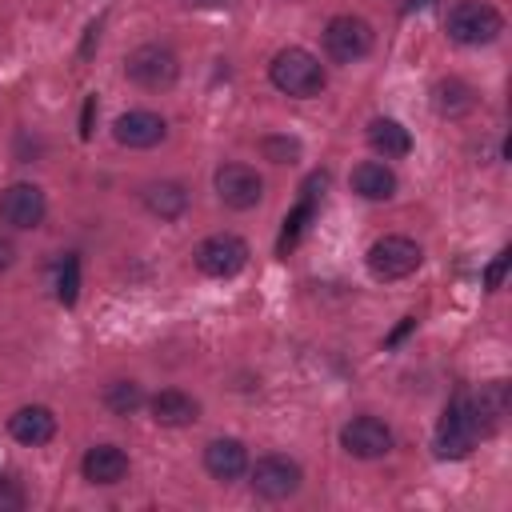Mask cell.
<instances>
[{
	"mask_svg": "<svg viewBox=\"0 0 512 512\" xmlns=\"http://www.w3.org/2000/svg\"><path fill=\"white\" fill-rule=\"evenodd\" d=\"M484 440V428H480V416H476V404H472V392H456L436 424V436H432V448L440 460H464L476 444Z\"/></svg>",
	"mask_w": 512,
	"mask_h": 512,
	"instance_id": "obj_1",
	"label": "cell"
},
{
	"mask_svg": "<svg viewBox=\"0 0 512 512\" xmlns=\"http://www.w3.org/2000/svg\"><path fill=\"white\" fill-rule=\"evenodd\" d=\"M268 80H272L276 92H284V96H292V100H312V96L324 92L328 72H324V64H320L308 48H296V44H292V48H280V52L272 56Z\"/></svg>",
	"mask_w": 512,
	"mask_h": 512,
	"instance_id": "obj_2",
	"label": "cell"
},
{
	"mask_svg": "<svg viewBox=\"0 0 512 512\" xmlns=\"http://www.w3.org/2000/svg\"><path fill=\"white\" fill-rule=\"evenodd\" d=\"M444 28H448V40H456L464 48H480L504 32V16L484 0H456L444 16Z\"/></svg>",
	"mask_w": 512,
	"mask_h": 512,
	"instance_id": "obj_3",
	"label": "cell"
},
{
	"mask_svg": "<svg viewBox=\"0 0 512 512\" xmlns=\"http://www.w3.org/2000/svg\"><path fill=\"white\" fill-rule=\"evenodd\" d=\"M124 76L136 84V88H148V92H164L180 80V60L172 48L164 44H140L124 56Z\"/></svg>",
	"mask_w": 512,
	"mask_h": 512,
	"instance_id": "obj_4",
	"label": "cell"
},
{
	"mask_svg": "<svg viewBox=\"0 0 512 512\" xmlns=\"http://www.w3.org/2000/svg\"><path fill=\"white\" fill-rule=\"evenodd\" d=\"M364 264H368V272H372L376 280L392 284V280L412 276V272L424 264V248H420L416 240H408V236H380V240L368 248Z\"/></svg>",
	"mask_w": 512,
	"mask_h": 512,
	"instance_id": "obj_5",
	"label": "cell"
},
{
	"mask_svg": "<svg viewBox=\"0 0 512 512\" xmlns=\"http://www.w3.org/2000/svg\"><path fill=\"white\" fill-rule=\"evenodd\" d=\"M192 264H196L204 276L228 280V276H236V272L248 264V244H244V236H236V232H212V236H204V240L196 244Z\"/></svg>",
	"mask_w": 512,
	"mask_h": 512,
	"instance_id": "obj_6",
	"label": "cell"
},
{
	"mask_svg": "<svg viewBox=\"0 0 512 512\" xmlns=\"http://www.w3.org/2000/svg\"><path fill=\"white\" fill-rule=\"evenodd\" d=\"M300 480H304L300 464L292 456H280V452L260 456L256 464H248V484L260 500H288V496L300 492Z\"/></svg>",
	"mask_w": 512,
	"mask_h": 512,
	"instance_id": "obj_7",
	"label": "cell"
},
{
	"mask_svg": "<svg viewBox=\"0 0 512 512\" xmlns=\"http://www.w3.org/2000/svg\"><path fill=\"white\" fill-rule=\"evenodd\" d=\"M372 24L368 20H360V16H352V12H344V16H332L328 24H324V52L336 60V64H356V60H364L368 52H372Z\"/></svg>",
	"mask_w": 512,
	"mask_h": 512,
	"instance_id": "obj_8",
	"label": "cell"
},
{
	"mask_svg": "<svg viewBox=\"0 0 512 512\" xmlns=\"http://www.w3.org/2000/svg\"><path fill=\"white\" fill-rule=\"evenodd\" d=\"M44 216H48V200L36 184L16 180L0 192V224H8L16 232H32L44 224Z\"/></svg>",
	"mask_w": 512,
	"mask_h": 512,
	"instance_id": "obj_9",
	"label": "cell"
},
{
	"mask_svg": "<svg viewBox=\"0 0 512 512\" xmlns=\"http://www.w3.org/2000/svg\"><path fill=\"white\" fill-rule=\"evenodd\" d=\"M212 188H216L220 204H228V208H236V212L256 208L260 196H264L260 172L248 168V164H236V160H232V164H220V168L212 172Z\"/></svg>",
	"mask_w": 512,
	"mask_h": 512,
	"instance_id": "obj_10",
	"label": "cell"
},
{
	"mask_svg": "<svg viewBox=\"0 0 512 512\" xmlns=\"http://www.w3.org/2000/svg\"><path fill=\"white\" fill-rule=\"evenodd\" d=\"M340 448L356 460H380L392 452V428L376 416H352L340 428Z\"/></svg>",
	"mask_w": 512,
	"mask_h": 512,
	"instance_id": "obj_11",
	"label": "cell"
},
{
	"mask_svg": "<svg viewBox=\"0 0 512 512\" xmlns=\"http://www.w3.org/2000/svg\"><path fill=\"white\" fill-rule=\"evenodd\" d=\"M112 136L124 148H156L168 136V120L160 112H152V108H132V112H120L116 116Z\"/></svg>",
	"mask_w": 512,
	"mask_h": 512,
	"instance_id": "obj_12",
	"label": "cell"
},
{
	"mask_svg": "<svg viewBox=\"0 0 512 512\" xmlns=\"http://www.w3.org/2000/svg\"><path fill=\"white\" fill-rule=\"evenodd\" d=\"M204 468H208L212 480L232 484L248 472V448L236 436H216V440L204 444Z\"/></svg>",
	"mask_w": 512,
	"mask_h": 512,
	"instance_id": "obj_13",
	"label": "cell"
},
{
	"mask_svg": "<svg viewBox=\"0 0 512 512\" xmlns=\"http://www.w3.org/2000/svg\"><path fill=\"white\" fill-rule=\"evenodd\" d=\"M8 432H12L16 444L40 448V444H48V440L56 436V416H52V408H44V404H24V408H16V412L8 416Z\"/></svg>",
	"mask_w": 512,
	"mask_h": 512,
	"instance_id": "obj_14",
	"label": "cell"
},
{
	"mask_svg": "<svg viewBox=\"0 0 512 512\" xmlns=\"http://www.w3.org/2000/svg\"><path fill=\"white\" fill-rule=\"evenodd\" d=\"M80 472H84L88 484H100V488L120 484L128 476V452L116 448V444H92L80 460Z\"/></svg>",
	"mask_w": 512,
	"mask_h": 512,
	"instance_id": "obj_15",
	"label": "cell"
},
{
	"mask_svg": "<svg viewBox=\"0 0 512 512\" xmlns=\"http://www.w3.org/2000/svg\"><path fill=\"white\" fill-rule=\"evenodd\" d=\"M148 412L160 428H184V424H196L200 420V400L180 392V388H164L148 400Z\"/></svg>",
	"mask_w": 512,
	"mask_h": 512,
	"instance_id": "obj_16",
	"label": "cell"
},
{
	"mask_svg": "<svg viewBox=\"0 0 512 512\" xmlns=\"http://www.w3.org/2000/svg\"><path fill=\"white\" fill-rule=\"evenodd\" d=\"M396 188H400V180L384 160H360L352 168V192L360 200H392Z\"/></svg>",
	"mask_w": 512,
	"mask_h": 512,
	"instance_id": "obj_17",
	"label": "cell"
},
{
	"mask_svg": "<svg viewBox=\"0 0 512 512\" xmlns=\"http://www.w3.org/2000/svg\"><path fill=\"white\" fill-rule=\"evenodd\" d=\"M140 200L160 220H180L188 212V188L180 180H148L140 188Z\"/></svg>",
	"mask_w": 512,
	"mask_h": 512,
	"instance_id": "obj_18",
	"label": "cell"
},
{
	"mask_svg": "<svg viewBox=\"0 0 512 512\" xmlns=\"http://www.w3.org/2000/svg\"><path fill=\"white\" fill-rule=\"evenodd\" d=\"M368 148L380 152L384 160H400V156L412 152V132L392 116H376L368 124Z\"/></svg>",
	"mask_w": 512,
	"mask_h": 512,
	"instance_id": "obj_19",
	"label": "cell"
},
{
	"mask_svg": "<svg viewBox=\"0 0 512 512\" xmlns=\"http://www.w3.org/2000/svg\"><path fill=\"white\" fill-rule=\"evenodd\" d=\"M432 108H436L440 116H448V120H460V116H468V112L476 108V88L464 84L460 76L436 80V88H432Z\"/></svg>",
	"mask_w": 512,
	"mask_h": 512,
	"instance_id": "obj_20",
	"label": "cell"
},
{
	"mask_svg": "<svg viewBox=\"0 0 512 512\" xmlns=\"http://www.w3.org/2000/svg\"><path fill=\"white\" fill-rule=\"evenodd\" d=\"M324 172H316L308 184H304V200L284 216V232H280V244H276V252L284 256L288 248H296V240H300V232L308 228V220H312V208H316V188H324Z\"/></svg>",
	"mask_w": 512,
	"mask_h": 512,
	"instance_id": "obj_21",
	"label": "cell"
},
{
	"mask_svg": "<svg viewBox=\"0 0 512 512\" xmlns=\"http://www.w3.org/2000/svg\"><path fill=\"white\" fill-rule=\"evenodd\" d=\"M472 404H476V416H480L484 436H492L500 428V420L508 416V384L504 380L480 384V392H472Z\"/></svg>",
	"mask_w": 512,
	"mask_h": 512,
	"instance_id": "obj_22",
	"label": "cell"
},
{
	"mask_svg": "<svg viewBox=\"0 0 512 512\" xmlns=\"http://www.w3.org/2000/svg\"><path fill=\"white\" fill-rule=\"evenodd\" d=\"M140 404H144V388H140L136 380H112V384L104 388V408H108L112 416H132Z\"/></svg>",
	"mask_w": 512,
	"mask_h": 512,
	"instance_id": "obj_23",
	"label": "cell"
},
{
	"mask_svg": "<svg viewBox=\"0 0 512 512\" xmlns=\"http://www.w3.org/2000/svg\"><path fill=\"white\" fill-rule=\"evenodd\" d=\"M260 156L272 160V164H296V160H300V140L288 136V132L260 136Z\"/></svg>",
	"mask_w": 512,
	"mask_h": 512,
	"instance_id": "obj_24",
	"label": "cell"
},
{
	"mask_svg": "<svg viewBox=\"0 0 512 512\" xmlns=\"http://www.w3.org/2000/svg\"><path fill=\"white\" fill-rule=\"evenodd\" d=\"M76 296H80V260L68 252L60 260V276H56V300L60 304H76Z\"/></svg>",
	"mask_w": 512,
	"mask_h": 512,
	"instance_id": "obj_25",
	"label": "cell"
},
{
	"mask_svg": "<svg viewBox=\"0 0 512 512\" xmlns=\"http://www.w3.org/2000/svg\"><path fill=\"white\" fill-rule=\"evenodd\" d=\"M24 504H28L24 484H20L12 472H0V512H20Z\"/></svg>",
	"mask_w": 512,
	"mask_h": 512,
	"instance_id": "obj_26",
	"label": "cell"
},
{
	"mask_svg": "<svg viewBox=\"0 0 512 512\" xmlns=\"http://www.w3.org/2000/svg\"><path fill=\"white\" fill-rule=\"evenodd\" d=\"M504 272H508V252H496V260H492L488 272H484V288L496 292V288L504 284Z\"/></svg>",
	"mask_w": 512,
	"mask_h": 512,
	"instance_id": "obj_27",
	"label": "cell"
},
{
	"mask_svg": "<svg viewBox=\"0 0 512 512\" xmlns=\"http://www.w3.org/2000/svg\"><path fill=\"white\" fill-rule=\"evenodd\" d=\"M92 120H96V96H84V112H80V140L92 136Z\"/></svg>",
	"mask_w": 512,
	"mask_h": 512,
	"instance_id": "obj_28",
	"label": "cell"
},
{
	"mask_svg": "<svg viewBox=\"0 0 512 512\" xmlns=\"http://www.w3.org/2000/svg\"><path fill=\"white\" fill-rule=\"evenodd\" d=\"M16 264V244L8 236H0V272H8Z\"/></svg>",
	"mask_w": 512,
	"mask_h": 512,
	"instance_id": "obj_29",
	"label": "cell"
},
{
	"mask_svg": "<svg viewBox=\"0 0 512 512\" xmlns=\"http://www.w3.org/2000/svg\"><path fill=\"white\" fill-rule=\"evenodd\" d=\"M412 328H416V316H404V324H400V328H396V332H392V336H388L384 344H388V348H392V344H400V340H404V336H408Z\"/></svg>",
	"mask_w": 512,
	"mask_h": 512,
	"instance_id": "obj_30",
	"label": "cell"
},
{
	"mask_svg": "<svg viewBox=\"0 0 512 512\" xmlns=\"http://www.w3.org/2000/svg\"><path fill=\"white\" fill-rule=\"evenodd\" d=\"M96 40H100V24H96V20H92V24H88V36H84V48H80V56H88V52H92V44H96Z\"/></svg>",
	"mask_w": 512,
	"mask_h": 512,
	"instance_id": "obj_31",
	"label": "cell"
},
{
	"mask_svg": "<svg viewBox=\"0 0 512 512\" xmlns=\"http://www.w3.org/2000/svg\"><path fill=\"white\" fill-rule=\"evenodd\" d=\"M188 4H212V8H220V4H232V0H188Z\"/></svg>",
	"mask_w": 512,
	"mask_h": 512,
	"instance_id": "obj_32",
	"label": "cell"
},
{
	"mask_svg": "<svg viewBox=\"0 0 512 512\" xmlns=\"http://www.w3.org/2000/svg\"><path fill=\"white\" fill-rule=\"evenodd\" d=\"M424 4H428V0H408V8H424Z\"/></svg>",
	"mask_w": 512,
	"mask_h": 512,
	"instance_id": "obj_33",
	"label": "cell"
}]
</instances>
